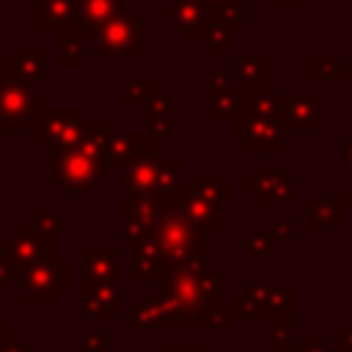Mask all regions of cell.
Returning <instances> with one entry per match:
<instances>
[{
    "label": "cell",
    "mask_w": 352,
    "mask_h": 352,
    "mask_svg": "<svg viewBox=\"0 0 352 352\" xmlns=\"http://www.w3.org/2000/svg\"><path fill=\"white\" fill-rule=\"evenodd\" d=\"M102 148L77 143L72 148L47 146V182L60 190L88 192L96 182H102Z\"/></svg>",
    "instance_id": "obj_1"
},
{
    "label": "cell",
    "mask_w": 352,
    "mask_h": 352,
    "mask_svg": "<svg viewBox=\"0 0 352 352\" xmlns=\"http://www.w3.org/2000/svg\"><path fill=\"white\" fill-rule=\"evenodd\" d=\"M85 129V118L80 107H41V113L30 124L33 143L72 148L80 143Z\"/></svg>",
    "instance_id": "obj_2"
},
{
    "label": "cell",
    "mask_w": 352,
    "mask_h": 352,
    "mask_svg": "<svg viewBox=\"0 0 352 352\" xmlns=\"http://www.w3.org/2000/svg\"><path fill=\"white\" fill-rule=\"evenodd\" d=\"M85 38L104 55H138L140 52V25L132 14L118 11L94 30H85Z\"/></svg>",
    "instance_id": "obj_3"
},
{
    "label": "cell",
    "mask_w": 352,
    "mask_h": 352,
    "mask_svg": "<svg viewBox=\"0 0 352 352\" xmlns=\"http://www.w3.org/2000/svg\"><path fill=\"white\" fill-rule=\"evenodd\" d=\"M41 107L44 96L33 94L30 85L0 80V124H6L8 129H30Z\"/></svg>",
    "instance_id": "obj_4"
},
{
    "label": "cell",
    "mask_w": 352,
    "mask_h": 352,
    "mask_svg": "<svg viewBox=\"0 0 352 352\" xmlns=\"http://www.w3.org/2000/svg\"><path fill=\"white\" fill-rule=\"evenodd\" d=\"M47 72V58H44V47L41 44H22V50L16 55H8L6 60H0V80L6 82H22V85H33L44 77Z\"/></svg>",
    "instance_id": "obj_5"
},
{
    "label": "cell",
    "mask_w": 352,
    "mask_h": 352,
    "mask_svg": "<svg viewBox=\"0 0 352 352\" xmlns=\"http://www.w3.org/2000/svg\"><path fill=\"white\" fill-rule=\"evenodd\" d=\"M50 239H52V234H38V231L22 228V231L11 234L8 242L0 245V256H6L14 267L38 264V258H44L50 250Z\"/></svg>",
    "instance_id": "obj_6"
},
{
    "label": "cell",
    "mask_w": 352,
    "mask_h": 352,
    "mask_svg": "<svg viewBox=\"0 0 352 352\" xmlns=\"http://www.w3.org/2000/svg\"><path fill=\"white\" fill-rule=\"evenodd\" d=\"M77 0H33L30 25L36 30H63L74 25Z\"/></svg>",
    "instance_id": "obj_7"
},
{
    "label": "cell",
    "mask_w": 352,
    "mask_h": 352,
    "mask_svg": "<svg viewBox=\"0 0 352 352\" xmlns=\"http://www.w3.org/2000/svg\"><path fill=\"white\" fill-rule=\"evenodd\" d=\"M121 3H124V0H77V8H74V28H80L82 33L99 28V25L107 22L113 14H118V6H121Z\"/></svg>",
    "instance_id": "obj_8"
},
{
    "label": "cell",
    "mask_w": 352,
    "mask_h": 352,
    "mask_svg": "<svg viewBox=\"0 0 352 352\" xmlns=\"http://www.w3.org/2000/svg\"><path fill=\"white\" fill-rule=\"evenodd\" d=\"M82 38L85 33L80 28H63L58 30V66L60 69H80L82 66Z\"/></svg>",
    "instance_id": "obj_9"
},
{
    "label": "cell",
    "mask_w": 352,
    "mask_h": 352,
    "mask_svg": "<svg viewBox=\"0 0 352 352\" xmlns=\"http://www.w3.org/2000/svg\"><path fill=\"white\" fill-rule=\"evenodd\" d=\"M22 228H30V231H38V234H55V228H66V223L55 212L36 206L33 214L28 220H22Z\"/></svg>",
    "instance_id": "obj_10"
},
{
    "label": "cell",
    "mask_w": 352,
    "mask_h": 352,
    "mask_svg": "<svg viewBox=\"0 0 352 352\" xmlns=\"http://www.w3.org/2000/svg\"><path fill=\"white\" fill-rule=\"evenodd\" d=\"M14 275H16V267H14L6 256H0V292L6 289V283H8Z\"/></svg>",
    "instance_id": "obj_11"
},
{
    "label": "cell",
    "mask_w": 352,
    "mask_h": 352,
    "mask_svg": "<svg viewBox=\"0 0 352 352\" xmlns=\"http://www.w3.org/2000/svg\"><path fill=\"white\" fill-rule=\"evenodd\" d=\"M6 140H8V126H6V124H0V146H3Z\"/></svg>",
    "instance_id": "obj_12"
},
{
    "label": "cell",
    "mask_w": 352,
    "mask_h": 352,
    "mask_svg": "<svg viewBox=\"0 0 352 352\" xmlns=\"http://www.w3.org/2000/svg\"><path fill=\"white\" fill-rule=\"evenodd\" d=\"M349 160H352V151H349Z\"/></svg>",
    "instance_id": "obj_13"
}]
</instances>
